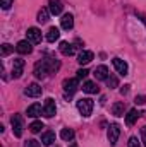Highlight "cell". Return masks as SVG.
I'll return each mask as SVG.
<instances>
[{"label": "cell", "mask_w": 146, "mask_h": 147, "mask_svg": "<svg viewBox=\"0 0 146 147\" xmlns=\"http://www.w3.org/2000/svg\"><path fill=\"white\" fill-rule=\"evenodd\" d=\"M59 38H60L59 28H50V29H48V33H46V41H48V43H55Z\"/></svg>", "instance_id": "21"}, {"label": "cell", "mask_w": 146, "mask_h": 147, "mask_svg": "<svg viewBox=\"0 0 146 147\" xmlns=\"http://www.w3.org/2000/svg\"><path fill=\"white\" fill-rule=\"evenodd\" d=\"M134 103H136V105H145L146 103V96H136Z\"/></svg>", "instance_id": "31"}, {"label": "cell", "mask_w": 146, "mask_h": 147, "mask_svg": "<svg viewBox=\"0 0 146 147\" xmlns=\"http://www.w3.org/2000/svg\"><path fill=\"white\" fill-rule=\"evenodd\" d=\"M127 147H141V142L138 140V137H131L127 142Z\"/></svg>", "instance_id": "28"}, {"label": "cell", "mask_w": 146, "mask_h": 147, "mask_svg": "<svg viewBox=\"0 0 146 147\" xmlns=\"http://www.w3.org/2000/svg\"><path fill=\"white\" fill-rule=\"evenodd\" d=\"M139 111L136 110V108H132V110H129L127 111V115H126V123L129 125V127H132L136 121H138V118H139Z\"/></svg>", "instance_id": "15"}, {"label": "cell", "mask_w": 146, "mask_h": 147, "mask_svg": "<svg viewBox=\"0 0 146 147\" xmlns=\"http://www.w3.org/2000/svg\"><path fill=\"white\" fill-rule=\"evenodd\" d=\"M33 43H29L28 39H23V41H19L17 45H16V50H17V53H21V55H29L31 51H33V46H31Z\"/></svg>", "instance_id": "10"}, {"label": "cell", "mask_w": 146, "mask_h": 147, "mask_svg": "<svg viewBox=\"0 0 146 147\" xmlns=\"http://www.w3.org/2000/svg\"><path fill=\"white\" fill-rule=\"evenodd\" d=\"M141 137H143V146L146 147V127L141 128Z\"/></svg>", "instance_id": "33"}, {"label": "cell", "mask_w": 146, "mask_h": 147, "mask_svg": "<svg viewBox=\"0 0 146 147\" xmlns=\"http://www.w3.org/2000/svg\"><path fill=\"white\" fill-rule=\"evenodd\" d=\"M23 70H24V60L23 58H14V62H12V77L19 79L23 75Z\"/></svg>", "instance_id": "8"}, {"label": "cell", "mask_w": 146, "mask_h": 147, "mask_svg": "<svg viewBox=\"0 0 146 147\" xmlns=\"http://www.w3.org/2000/svg\"><path fill=\"white\" fill-rule=\"evenodd\" d=\"M26 36H28V41L33 43V45L41 43V31H40L38 28H29L28 33H26Z\"/></svg>", "instance_id": "9"}, {"label": "cell", "mask_w": 146, "mask_h": 147, "mask_svg": "<svg viewBox=\"0 0 146 147\" xmlns=\"http://www.w3.org/2000/svg\"><path fill=\"white\" fill-rule=\"evenodd\" d=\"M83 91H84L86 94H96V92H98V86H96L95 82H91V80H86V82L83 84Z\"/></svg>", "instance_id": "19"}, {"label": "cell", "mask_w": 146, "mask_h": 147, "mask_svg": "<svg viewBox=\"0 0 146 147\" xmlns=\"http://www.w3.org/2000/svg\"><path fill=\"white\" fill-rule=\"evenodd\" d=\"M41 113H43V108H41V105H38V103L28 106V110H26V115L31 116V118H36V116H40Z\"/></svg>", "instance_id": "18"}, {"label": "cell", "mask_w": 146, "mask_h": 147, "mask_svg": "<svg viewBox=\"0 0 146 147\" xmlns=\"http://www.w3.org/2000/svg\"><path fill=\"white\" fill-rule=\"evenodd\" d=\"M112 111H113V115H115V116H124V111H126V105H124L122 101H119V103H115V105L112 106Z\"/></svg>", "instance_id": "22"}, {"label": "cell", "mask_w": 146, "mask_h": 147, "mask_svg": "<svg viewBox=\"0 0 146 147\" xmlns=\"http://www.w3.org/2000/svg\"><path fill=\"white\" fill-rule=\"evenodd\" d=\"M10 5H12V0H2V9H3V10L10 9Z\"/></svg>", "instance_id": "32"}, {"label": "cell", "mask_w": 146, "mask_h": 147, "mask_svg": "<svg viewBox=\"0 0 146 147\" xmlns=\"http://www.w3.org/2000/svg\"><path fill=\"white\" fill-rule=\"evenodd\" d=\"M127 92H129V86H124V87L120 89V94L124 96V94H127Z\"/></svg>", "instance_id": "34"}, {"label": "cell", "mask_w": 146, "mask_h": 147, "mask_svg": "<svg viewBox=\"0 0 146 147\" xmlns=\"http://www.w3.org/2000/svg\"><path fill=\"white\" fill-rule=\"evenodd\" d=\"M24 147H41V144H40L38 140H35V139H31V140H28V142L24 144Z\"/></svg>", "instance_id": "30"}, {"label": "cell", "mask_w": 146, "mask_h": 147, "mask_svg": "<svg viewBox=\"0 0 146 147\" xmlns=\"http://www.w3.org/2000/svg\"><path fill=\"white\" fill-rule=\"evenodd\" d=\"M60 26H62V29H72L74 26V16L72 14H64L62 16V19H60Z\"/></svg>", "instance_id": "16"}, {"label": "cell", "mask_w": 146, "mask_h": 147, "mask_svg": "<svg viewBox=\"0 0 146 147\" xmlns=\"http://www.w3.org/2000/svg\"><path fill=\"white\" fill-rule=\"evenodd\" d=\"M93 51H89V50H83L79 55H77V62H79V65H88L91 60H93Z\"/></svg>", "instance_id": "13"}, {"label": "cell", "mask_w": 146, "mask_h": 147, "mask_svg": "<svg viewBox=\"0 0 146 147\" xmlns=\"http://www.w3.org/2000/svg\"><path fill=\"white\" fill-rule=\"evenodd\" d=\"M48 17H50V10H48V9H41V10L38 12L36 21L40 22V24H45V22L48 21Z\"/></svg>", "instance_id": "23"}, {"label": "cell", "mask_w": 146, "mask_h": 147, "mask_svg": "<svg viewBox=\"0 0 146 147\" xmlns=\"http://www.w3.org/2000/svg\"><path fill=\"white\" fill-rule=\"evenodd\" d=\"M93 75L96 77V80H107V77L110 75L108 74V67H107V65H100V67H96Z\"/></svg>", "instance_id": "14"}, {"label": "cell", "mask_w": 146, "mask_h": 147, "mask_svg": "<svg viewBox=\"0 0 146 147\" xmlns=\"http://www.w3.org/2000/svg\"><path fill=\"white\" fill-rule=\"evenodd\" d=\"M69 147H77V146H76V144H72V146H69Z\"/></svg>", "instance_id": "35"}, {"label": "cell", "mask_w": 146, "mask_h": 147, "mask_svg": "<svg viewBox=\"0 0 146 147\" xmlns=\"http://www.w3.org/2000/svg\"><path fill=\"white\" fill-rule=\"evenodd\" d=\"M88 74H89L88 69H79V70H77V79H79V80H81V79H86Z\"/></svg>", "instance_id": "29"}, {"label": "cell", "mask_w": 146, "mask_h": 147, "mask_svg": "<svg viewBox=\"0 0 146 147\" xmlns=\"http://www.w3.org/2000/svg\"><path fill=\"white\" fill-rule=\"evenodd\" d=\"M60 139L65 140V142L72 140L74 139V130L72 128H62V132H60Z\"/></svg>", "instance_id": "24"}, {"label": "cell", "mask_w": 146, "mask_h": 147, "mask_svg": "<svg viewBox=\"0 0 146 147\" xmlns=\"http://www.w3.org/2000/svg\"><path fill=\"white\" fill-rule=\"evenodd\" d=\"M93 106H95V103H93V99H89V98H81V99H77V111H79L83 116H89V115L93 113Z\"/></svg>", "instance_id": "1"}, {"label": "cell", "mask_w": 146, "mask_h": 147, "mask_svg": "<svg viewBox=\"0 0 146 147\" xmlns=\"http://www.w3.org/2000/svg\"><path fill=\"white\" fill-rule=\"evenodd\" d=\"M35 75H36V79H45L46 77V74H50V65H48V62L46 60H40L35 63Z\"/></svg>", "instance_id": "2"}, {"label": "cell", "mask_w": 146, "mask_h": 147, "mask_svg": "<svg viewBox=\"0 0 146 147\" xmlns=\"http://www.w3.org/2000/svg\"><path fill=\"white\" fill-rule=\"evenodd\" d=\"M24 94H26L28 98H40V96H41V87L38 86L36 82H33V84H29V86L24 89Z\"/></svg>", "instance_id": "11"}, {"label": "cell", "mask_w": 146, "mask_h": 147, "mask_svg": "<svg viewBox=\"0 0 146 147\" xmlns=\"http://www.w3.org/2000/svg\"><path fill=\"white\" fill-rule=\"evenodd\" d=\"M62 9H64V5H62L60 0H50L48 2V10H50L52 16H60L62 14Z\"/></svg>", "instance_id": "12"}, {"label": "cell", "mask_w": 146, "mask_h": 147, "mask_svg": "<svg viewBox=\"0 0 146 147\" xmlns=\"http://www.w3.org/2000/svg\"><path fill=\"white\" fill-rule=\"evenodd\" d=\"M59 50H60V53L65 55V57L74 55V46H72V43H69V41H62L60 46H59Z\"/></svg>", "instance_id": "17"}, {"label": "cell", "mask_w": 146, "mask_h": 147, "mask_svg": "<svg viewBox=\"0 0 146 147\" xmlns=\"http://www.w3.org/2000/svg\"><path fill=\"white\" fill-rule=\"evenodd\" d=\"M112 63H113V67H115V70L119 75H127L129 72V67H127V63L122 60V58H119V57H115L113 60H112Z\"/></svg>", "instance_id": "7"}, {"label": "cell", "mask_w": 146, "mask_h": 147, "mask_svg": "<svg viewBox=\"0 0 146 147\" xmlns=\"http://www.w3.org/2000/svg\"><path fill=\"white\" fill-rule=\"evenodd\" d=\"M41 142H43V146H52V144L55 142V134L50 132V130L43 132V135H41Z\"/></svg>", "instance_id": "20"}, {"label": "cell", "mask_w": 146, "mask_h": 147, "mask_svg": "<svg viewBox=\"0 0 146 147\" xmlns=\"http://www.w3.org/2000/svg\"><path fill=\"white\" fill-rule=\"evenodd\" d=\"M10 125H12V132L16 137H23V118L19 115H14L10 118Z\"/></svg>", "instance_id": "5"}, {"label": "cell", "mask_w": 146, "mask_h": 147, "mask_svg": "<svg viewBox=\"0 0 146 147\" xmlns=\"http://www.w3.org/2000/svg\"><path fill=\"white\" fill-rule=\"evenodd\" d=\"M55 113H57L55 101H53L52 98H46V99H45V106H43V115H45L46 118H52V116H55Z\"/></svg>", "instance_id": "6"}, {"label": "cell", "mask_w": 146, "mask_h": 147, "mask_svg": "<svg viewBox=\"0 0 146 147\" xmlns=\"http://www.w3.org/2000/svg\"><path fill=\"white\" fill-rule=\"evenodd\" d=\"M14 51V46L12 45H9V43H3L2 45V57H7V55H10Z\"/></svg>", "instance_id": "27"}, {"label": "cell", "mask_w": 146, "mask_h": 147, "mask_svg": "<svg viewBox=\"0 0 146 147\" xmlns=\"http://www.w3.org/2000/svg\"><path fill=\"white\" fill-rule=\"evenodd\" d=\"M77 86H79V79L74 77V79H65L62 82V87H64V92L65 94H74L77 91Z\"/></svg>", "instance_id": "3"}, {"label": "cell", "mask_w": 146, "mask_h": 147, "mask_svg": "<svg viewBox=\"0 0 146 147\" xmlns=\"http://www.w3.org/2000/svg\"><path fill=\"white\" fill-rule=\"evenodd\" d=\"M41 128H45V125L40 121V120H36V121H33L31 125H29V130L33 132V134H40L41 132Z\"/></svg>", "instance_id": "26"}, {"label": "cell", "mask_w": 146, "mask_h": 147, "mask_svg": "<svg viewBox=\"0 0 146 147\" xmlns=\"http://www.w3.org/2000/svg\"><path fill=\"white\" fill-rule=\"evenodd\" d=\"M119 135H120V127L117 123H112L108 127V132H107V137H108L110 146H115L117 140H119Z\"/></svg>", "instance_id": "4"}, {"label": "cell", "mask_w": 146, "mask_h": 147, "mask_svg": "<svg viewBox=\"0 0 146 147\" xmlns=\"http://www.w3.org/2000/svg\"><path fill=\"white\" fill-rule=\"evenodd\" d=\"M107 86H108L110 89H115V87H119V79H117V75L110 74L108 77H107Z\"/></svg>", "instance_id": "25"}]
</instances>
